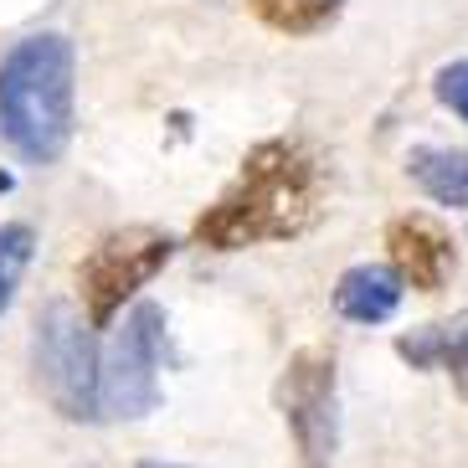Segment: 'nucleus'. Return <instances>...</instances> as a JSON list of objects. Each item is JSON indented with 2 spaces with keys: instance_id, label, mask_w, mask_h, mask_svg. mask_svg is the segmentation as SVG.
<instances>
[{
  "instance_id": "obj_1",
  "label": "nucleus",
  "mask_w": 468,
  "mask_h": 468,
  "mask_svg": "<svg viewBox=\"0 0 468 468\" xmlns=\"http://www.w3.org/2000/svg\"><path fill=\"white\" fill-rule=\"evenodd\" d=\"M330 180L319 154L299 139H262L252 144L237 180L196 217V248L242 252L262 242H293L324 217Z\"/></svg>"
},
{
  "instance_id": "obj_2",
  "label": "nucleus",
  "mask_w": 468,
  "mask_h": 468,
  "mask_svg": "<svg viewBox=\"0 0 468 468\" xmlns=\"http://www.w3.org/2000/svg\"><path fill=\"white\" fill-rule=\"evenodd\" d=\"M72 78H78V57L57 31L16 42L0 62V139L31 165H52L68 150Z\"/></svg>"
},
{
  "instance_id": "obj_3",
  "label": "nucleus",
  "mask_w": 468,
  "mask_h": 468,
  "mask_svg": "<svg viewBox=\"0 0 468 468\" xmlns=\"http://www.w3.org/2000/svg\"><path fill=\"white\" fill-rule=\"evenodd\" d=\"M31 366L37 386L68 422H98V345L72 303H47L37 319V340H31Z\"/></svg>"
},
{
  "instance_id": "obj_4",
  "label": "nucleus",
  "mask_w": 468,
  "mask_h": 468,
  "mask_svg": "<svg viewBox=\"0 0 468 468\" xmlns=\"http://www.w3.org/2000/svg\"><path fill=\"white\" fill-rule=\"evenodd\" d=\"M170 258H176V237L160 232V227H124V232H109L83 258V268H78L88 324H93V330L113 324L119 309H124Z\"/></svg>"
},
{
  "instance_id": "obj_5",
  "label": "nucleus",
  "mask_w": 468,
  "mask_h": 468,
  "mask_svg": "<svg viewBox=\"0 0 468 468\" xmlns=\"http://www.w3.org/2000/svg\"><path fill=\"white\" fill-rule=\"evenodd\" d=\"M160 345H165V309L134 303L113 340L109 366L98 371V412L134 422L160 407Z\"/></svg>"
},
{
  "instance_id": "obj_6",
  "label": "nucleus",
  "mask_w": 468,
  "mask_h": 468,
  "mask_svg": "<svg viewBox=\"0 0 468 468\" xmlns=\"http://www.w3.org/2000/svg\"><path fill=\"white\" fill-rule=\"evenodd\" d=\"M278 407L299 442L303 468H330L340 453V397H335V356L299 350L278 376Z\"/></svg>"
},
{
  "instance_id": "obj_7",
  "label": "nucleus",
  "mask_w": 468,
  "mask_h": 468,
  "mask_svg": "<svg viewBox=\"0 0 468 468\" xmlns=\"http://www.w3.org/2000/svg\"><path fill=\"white\" fill-rule=\"evenodd\" d=\"M386 248H391V268L401 283H412L422 293H438L453 273V237L438 217L427 211H407L386 227Z\"/></svg>"
},
{
  "instance_id": "obj_8",
  "label": "nucleus",
  "mask_w": 468,
  "mask_h": 468,
  "mask_svg": "<svg viewBox=\"0 0 468 468\" xmlns=\"http://www.w3.org/2000/svg\"><path fill=\"white\" fill-rule=\"evenodd\" d=\"M397 303H401L397 268L360 262V268L340 273V283H335V309H340V319H350V324H381V319L397 314Z\"/></svg>"
},
{
  "instance_id": "obj_9",
  "label": "nucleus",
  "mask_w": 468,
  "mask_h": 468,
  "mask_svg": "<svg viewBox=\"0 0 468 468\" xmlns=\"http://www.w3.org/2000/svg\"><path fill=\"white\" fill-rule=\"evenodd\" d=\"M397 356L412 371H453V381H463V391H468V309L453 319H442V324L401 335Z\"/></svg>"
},
{
  "instance_id": "obj_10",
  "label": "nucleus",
  "mask_w": 468,
  "mask_h": 468,
  "mask_svg": "<svg viewBox=\"0 0 468 468\" xmlns=\"http://www.w3.org/2000/svg\"><path fill=\"white\" fill-rule=\"evenodd\" d=\"M407 176L432 196L438 207H463L468 211V154L463 150H438V144H417L407 154Z\"/></svg>"
},
{
  "instance_id": "obj_11",
  "label": "nucleus",
  "mask_w": 468,
  "mask_h": 468,
  "mask_svg": "<svg viewBox=\"0 0 468 468\" xmlns=\"http://www.w3.org/2000/svg\"><path fill=\"white\" fill-rule=\"evenodd\" d=\"M248 11L258 16L268 31L283 37H314V31L335 27L345 11V0H248Z\"/></svg>"
},
{
  "instance_id": "obj_12",
  "label": "nucleus",
  "mask_w": 468,
  "mask_h": 468,
  "mask_svg": "<svg viewBox=\"0 0 468 468\" xmlns=\"http://www.w3.org/2000/svg\"><path fill=\"white\" fill-rule=\"evenodd\" d=\"M31 252H37V232H31L27 221H5V227H0V319H5L16 289H21V278H27Z\"/></svg>"
},
{
  "instance_id": "obj_13",
  "label": "nucleus",
  "mask_w": 468,
  "mask_h": 468,
  "mask_svg": "<svg viewBox=\"0 0 468 468\" xmlns=\"http://www.w3.org/2000/svg\"><path fill=\"white\" fill-rule=\"evenodd\" d=\"M438 103L442 109H453L458 119L468 124V62H448V68L438 72Z\"/></svg>"
},
{
  "instance_id": "obj_14",
  "label": "nucleus",
  "mask_w": 468,
  "mask_h": 468,
  "mask_svg": "<svg viewBox=\"0 0 468 468\" xmlns=\"http://www.w3.org/2000/svg\"><path fill=\"white\" fill-rule=\"evenodd\" d=\"M139 468H180V463H139Z\"/></svg>"
}]
</instances>
